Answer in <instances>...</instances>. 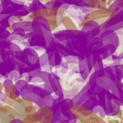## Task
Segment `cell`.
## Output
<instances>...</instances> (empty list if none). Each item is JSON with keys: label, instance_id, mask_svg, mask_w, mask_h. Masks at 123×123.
<instances>
[{"label": "cell", "instance_id": "cell-8", "mask_svg": "<svg viewBox=\"0 0 123 123\" xmlns=\"http://www.w3.org/2000/svg\"><path fill=\"white\" fill-rule=\"evenodd\" d=\"M19 21V18L18 16L15 15H10L9 17V25H11L12 24H13V23L16 22H18Z\"/></svg>", "mask_w": 123, "mask_h": 123}, {"label": "cell", "instance_id": "cell-10", "mask_svg": "<svg viewBox=\"0 0 123 123\" xmlns=\"http://www.w3.org/2000/svg\"><path fill=\"white\" fill-rule=\"evenodd\" d=\"M24 21H25V22H32V21H33V19L31 18L30 16H26V18H25V19H24Z\"/></svg>", "mask_w": 123, "mask_h": 123}, {"label": "cell", "instance_id": "cell-7", "mask_svg": "<svg viewBox=\"0 0 123 123\" xmlns=\"http://www.w3.org/2000/svg\"><path fill=\"white\" fill-rule=\"evenodd\" d=\"M76 6L82 7H89V0H77Z\"/></svg>", "mask_w": 123, "mask_h": 123}, {"label": "cell", "instance_id": "cell-5", "mask_svg": "<svg viewBox=\"0 0 123 123\" xmlns=\"http://www.w3.org/2000/svg\"><path fill=\"white\" fill-rule=\"evenodd\" d=\"M62 25L66 29L68 30H76L77 26L72 20V18L69 16H63L62 18Z\"/></svg>", "mask_w": 123, "mask_h": 123}, {"label": "cell", "instance_id": "cell-4", "mask_svg": "<svg viewBox=\"0 0 123 123\" xmlns=\"http://www.w3.org/2000/svg\"><path fill=\"white\" fill-rule=\"evenodd\" d=\"M88 16H89L88 18H90V20H98L100 18H107L111 16V15L108 10H105V9H95L88 14Z\"/></svg>", "mask_w": 123, "mask_h": 123}, {"label": "cell", "instance_id": "cell-9", "mask_svg": "<svg viewBox=\"0 0 123 123\" xmlns=\"http://www.w3.org/2000/svg\"><path fill=\"white\" fill-rule=\"evenodd\" d=\"M45 6L47 9L53 8L55 6V1H53V0H49V1L46 2V3L45 4Z\"/></svg>", "mask_w": 123, "mask_h": 123}, {"label": "cell", "instance_id": "cell-11", "mask_svg": "<svg viewBox=\"0 0 123 123\" xmlns=\"http://www.w3.org/2000/svg\"><path fill=\"white\" fill-rule=\"evenodd\" d=\"M101 1H102V2H105L106 0H101Z\"/></svg>", "mask_w": 123, "mask_h": 123}, {"label": "cell", "instance_id": "cell-1", "mask_svg": "<svg viewBox=\"0 0 123 123\" xmlns=\"http://www.w3.org/2000/svg\"><path fill=\"white\" fill-rule=\"evenodd\" d=\"M100 26L104 29H111L115 32L123 29V12L112 15L109 20L101 24Z\"/></svg>", "mask_w": 123, "mask_h": 123}, {"label": "cell", "instance_id": "cell-3", "mask_svg": "<svg viewBox=\"0 0 123 123\" xmlns=\"http://www.w3.org/2000/svg\"><path fill=\"white\" fill-rule=\"evenodd\" d=\"M66 14L70 16L74 23H76V26L82 24L85 20V15L78 10L76 5H70L66 10Z\"/></svg>", "mask_w": 123, "mask_h": 123}, {"label": "cell", "instance_id": "cell-6", "mask_svg": "<svg viewBox=\"0 0 123 123\" xmlns=\"http://www.w3.org/2000/svg\"><path fill=\"white\" fill-rule=\"evenodd\" d=\"M99 25H100L95 20H88L86 24L83 25L82 31L86 32L87 31H89V30L97 28V27H98Z\"/></svg>", "mask_w": 123, "mask_h": 123}, {"label": "cell", "instance_id": "cell-2", "mask_svg": "<svg viewBox=\"0 0 123 123\" xmlns=\"http://www.w3.org/2000/svg\"><path fill=\"white\" fill-rule=\"evenodd\" d=\"M100 38L103 42V45L113 44L117 49L119 45V38L118 34L111 29H104L101 33Z\"/></svg>", "mask_w": 123, "mask_h": 123}]
</instances>
